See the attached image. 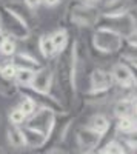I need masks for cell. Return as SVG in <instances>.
<instances>
[{
	"label": "cell",
	"mask_w": 137,
	"mask_h": 154,
	"mask_svg": "<svg viewBox=\"0 0 137 154\" xmlns=\"http://www.w3.org/2000/svg\"><path fill=\"white\" fill-rule=\"evenodd\" d=\"M125 40L116 32L105 29V28H99L96 26V29L91 34V51L97 56H100L103 59H108L114 54H119L120 49L123 48Z\"/></svg>",
	"instance_id": "cell-1"
},
{
	"label": "cell",
	"mask_w": 137,
	"mask_h": 154,
	"mask_svg": "<svg viewBox=\"0 0 137 154\" xmlns=\"http://www.w3.org/2000/svg\"><path fill=\"white\" fill-rule=\"evenodd\" d=\"M96 26L109 29L119 34L123 40H126V38L135 35V14L132 11H128L117 16H100Z\"/></svg>",
	"instance_id": "cell-2"
},
{
	"label": "cell",
	"mask_w": 137,
	"mask_h": 154,
	"mask_svg": "<svg viewBox=\"0 0 137 154\" xmlns=\"http://www.w3.org/2000/svg\"><path fill=\"white\" fill-rule=\"evenodd\" d=\"M100 17L99 8L90 6L83 3L82 0H72L66 8V20L69 25L79 28H91L97 25V20Z\"/></svg>",
	"instance_id": "cell-3"
},
{
	"label": "cell",
	"mask_w": 137,
	"mask_h": 154,
	"mask_svg": "<svg viewBox=\"0 0 137 154\" xmlns=\"http://www.w3.org/2000/svg\"><path fill=\"white\" fill-rule=\"evenodd\" d=\"M0 29L6 35L17 42H26L32 34V29L23 20H20L14 12L9 11L5 5H0Z\"/></svg>",
	"instance_id": "cell-4"
},
{
	"label": "cell",
	"mask_w": 137,
	"mask_h": 154,
	"mask_svg": "<svg viewBox=\"0 0 137 154\" xmlns=\"http://www.w3.org/2000/svg\"><path fill=\"white\" fill-rule=\"evenodd\" d=\"M56 117H57V112H54L53 109H49V108H37V111L26 119V122H25L23 126L42 133L43 136H46V140H48L49 136H51L53 128H54Z\"/></svg>",
	"instance_id": "cell-5"
},
{
	"label": "cell",
	"mask_w": 137,
	"mask_h": 154,
	"mask_svg": "<svg viewBox=\"0 0 137 154\" xmlns=\"http://www.w3.org/2000/svg\"><path fill=\"white\" fill-rule=\"evenodd\" d=\"M113 86H114V82L109 74V69L103 66H96L88 77V89L85 91V94L106 93Z\"/></svg>",
	"instance_id": "cell-6"
},
{
	"label": "cell",
	"mask_w": 137,
	"mask_h": 154,
	"mask_svg": "<svg viewBox=\"0 0 137 154\" xmlns=\"http://www.w3.org/2000/svg\"><path fill=\"white\" fill-rule=\"evenodd\" d=\"M109 74L113 77L116 86L122 89H134L135 88V69L129 68L122 62H116L109 66Z\"/></svg>",
	"instance_id": "cell-7"
},
{
	"label": "cell",
	"mask_w": 137,
	"mask_h": 154,
	"mask_svg": "<svg viewBox=\"0 0 137 154\" xmlns=\"http://www.w3.org/2000/svg\"><path fill=\"white\" fill-rule=\"evenodd\" d=\"M31 89L42 94H51L54 88V69L53 65H43L34 71L32 80L29 85Z\"/></svg>",
	"instance_id": "cell-8"
},
{
	"label": "cell",
	"mask_w": 137,
	"mask_h": 154,
	"mask_svg": "<svg viewBox=\"0 0 137 154\" xmlns=\"http://www.w3.org/2000/svg\"><path fill=\"white\" fill-rule=\"evenodd\" d=\"M102 136H99L96 131H93L88 126H82L76 131V143L82 151H94L97 149L99 143L102 142Z\"/></svg>",
	"instance_id": "cell-9"
},
{
	"label": "cell",
	"mask_w": 137,
	"mask_h": 154,
	"mask_svg": "<svg viewBox=\"0 0 137 154\" xmlns=\"http://www.w3.org/2000/svg\"><path fill=\"white\" fill-rule=\"evenodd\" d=\"M113 116L116 119L120 117H135V94H126L111 103Z\"/></svg>",
	"instance_id": "cell-10"
},
{
	"label": "cell",
	"mask_w": 137,
	"mask_h": 154,
	"mask_svg": "<svg viewBox=\"0 0 137 154\" xmlns=\"http://www.w3.org/2000/svg\"><path fill=\"white\" fill-rule=\"evenodd\" d=\"M14 65L17 66V69H29V71H37L40 66H43V63L37 59L34 54L28 53L26 49H17V53L9 59Z\"/></svg>",
	"instance_id": "cell-11"
},
{
	"label": "cell",
	"mask_w": 137,
	"mask_h": 154,
	"mask_svg": "<svg viewBox=\"0 0 137 154\" xmlns=\"http://www.w3.org/2000/svg\"><path fill=\"white\" fill-rule=\"evenodd\" d=\"M132 0H103V3L99 8V12L100 16H117L132 11Z\"/></svg>",
	"instance_id": "cell-12"
},
{
	"label": "cell",
	"mask_w": 137,
	"mask_h": 154,
	"mask_svg": "<svg viewBox=\"0 0 137 154\" xmlns=\"http://www.w3.org/2000/svg\"><path fill=\"white\" fill-rule=\"evenodd\" d=\"M5 6H6L9 11L14 12V14H16L20 20H23V22L32 29V22L35 20V12L31 11L26 5L22 2V0H11V2L5 3Z\"/></svg>",
	"instance_id": "cell-13"
},
{
	"label": "cell",
	"mask_w": 137,
	"mask_h": 154,
	"mask_svg": "<svg viewBox=\"0 0 137 154\" xmlns=\"http://www.w3.org/2000/svg\"><path fill=\"white\" fill-rule=\"evenodd\" d=\"M22 133H23V137H25V145H26V148L39 149V148H42V146H45L48 143L46 136H43L42 133L35 131V130L22 126Z\"/></svg>",
	"instance_id": "cell-14"
},
{
	"label": "cell",
	"mask_w": 137,
	"mask_h": 154,
	"mask_svg": "<svg viewBox=\"0 0 137 154\" xmlns=\"http://www.w3.org/2000/svg\"><path fill=\"white\" fill-rule=\"evenodd\" d=\"M86 126L91 128L93 131H96L99 136H106V133L109 131V128H111V120L106 117L105 114L102 112H96L93 114L91 117L88 119V123H86Z\"/></svg>",
	"instance_id": "cell-15"
},
{
	"label": "cell",
	"mask_w": 137,
	"mask_h": 154,
	"mask_svg": "<svg viewBox=\"0 0 137 154\" xmlns=\"http://www.w3.org/2000/svg\"><path fill=\"white\" fill-rule=\"evenodd\" d=\"M35 46H37V51L40 53V56L45 59V60H54V57L57 56L56 49H54V45L49 38V34H42L35 42Z\"/></svg>",
	"instance_id": "cell-16"
},
{
	"label": "cell",
	"mask_w": 137,
	"mask_h": 154,
	"mask_svg": "<svg viewBox=\"0 0 137 154\" xmlns=\"http://www.w3.org/2000/svg\"><path fill=\"white\" fill-rule=\"evenodd\" d=\"M49 38H51V42L54 45V49H56L57 54H60L62 51H65L68 48V45L71 43L69 34H68V31L65 28H57L53 32H49Z\"/></svg>",
	"instance_id": "cell-17"
},
{
	"label": "cell",
	"mask_w": 137,
	"mask_h": 154,
	"mask_svg": "<svg viewBox=\"0 0 137 154\" xmlns=\"http://www.w3.org/2000/svg\"><path fill=\"white\" fill-rule=\"evenodd\" d=\"M6 139H8V143L11 148H14V149L26 148V145H25V137L22 133V126H12L11 125L6 131Z\"/></svg>",
	"instance_id": "cell-18"
},
{
	"label": "cell",
	"mask_w": 137,
	"mask_h": 154,
	"mask_svg": "<svg viewBox=\"0 0 137 154\" xmlns=\"http://www.w3.org/2000/svg\"><path fill=\"white\" fill-rule=\"evenodd\" d=\"M117 134L135 136V117H120L116 122Z\"/></svg>",
	"instance_id": "cell-19"
},
{
	"label": "cell",
	"mask_w": 137,
	"mask_h": 154,
	"mask_svg": "<svg viewBox=\"0 0 137 154\" xmlns=\"http://www.w3.org/2000/svg\"><path fill=\"white\" fill-rule=\"evenodd\" d=\"M17 40H14L12 37L6 35L2 42H0V56L2 57H6V59H11L12 56H14L17 53Z\"/></svg>",
	"instance_id": "cell-20"
},
{
	"label": "cell",
	"mask_w": 137,
	"mask_h": 154,
	"mask_svg": "<svg viewBox=\"0 0 137 154\" xmlns=\"http://www.w3.org/2000/svg\"><path fill=\"white\" fill-rule=\"evenodd\" d=\"M17 94H19V88L16 86V83L11 80H6L0 74V96H3L6 99H12Z\"/></svg>",
	"instance_id": "cell-21"
},
{
	"label": "cell",
	"mask_w": 137,
	"mask_h": 154,
	"mask_svg": "<svg viewBox=\"0 0 137 154\" xmlns=\"http://www.w3.org/2000/svg\"><path fill=\"white\" fill-rule=\"evenodd\" d=\"M17 106L23 111V114L26 116V117H29V116H32L35 111H37V103L28 96H25V94H20V100H19V103Z\"/></svg>",
	"instance_id": "cell-22"
},
{
	"label": "cell",
	"mask_w": 137,
	"mask_h": 154,
	"mask_svg": "<svg viewBox=\"0 0 137 154\" xmlns=\"http://www.w3.org/2000/svg\"><path fill=\"white\" fill-rule=\"evenodd\" d=\"M32 75H34V71H29V69H17L16 77H14L16 86L17 88L29 86L31 85V80H32Z\"/></svg>",
	"instance_id": "cell-23"
},
{
	"label": "cell",
	"mask_w": 137,
	"mask_h": 154,
	"mask_svg": "<svg viewBox=\"0 0 137 154\" xmlns=\"http://www.w3.org/2000/svg\"><path fill=\"white\" fill-rule=\"evenodd\" d=\"M26 116L23 114V111L16 105L14 108H11L9 109V112H8V120H9V123L12 125V126H23L25 125V122H26Z\"/></svg>",
	"instance_id": "cell-24"
},
{
	"label": "cell",
	"mask_w": 137,
	"mask_h": 154,
	"mask_svg": "<svg viewBox=\"0 0 137 154\" xmlns=\"http://www.w3.org/2000/svg\"><path fill=\"white\" fill-rule=\"evenodd\" d=\"M16 72H17V66L11 60H6L5 63H0V74H2V77H5L6 80L14 82Z\"/></svg>",
	"instance_id": "cell-25"
},
{
	"label": "cell",
	"mask_w": 137,
	"mask_h": 154,
	"mask_svg": "<svg viewBox=\"0 0 137 154\" xmlns=\"http://www.w3.org/2000/svg\"><path fill=\"white\" fill-rule=\"evenodd\" d=\"M103 148H105V151H106L108 154H123V149H122V146H120V143H119L117 139H113V140H111V142H108Z\"/></svg>",
	"instance_id": "cell-26"
},
{
	"label": "cell",
	"mask_w": 137,
	"mask_h": 154,
	"mask_svg": "<svg viewBox=\"0 0 137 154\" xmlns=\"http://www.w3.org/2000/svg\"><path fill=\"white\" fill-rule=\"evenodd\" d=\"M22 2L26 5L31 11H34V12L42 6V0H22Z\"/></svg>",
	"instance_id": "cell-27"
},
{
	"label": "cell",
	"mask_w": 137,
	"mask_h": 154,
	"mask_svg": "<svg viewBox=\"0 0 137 154\" xmlns=\"http://www.w3.org/2000/svg\"><path fill=\"white\" fill-rule=\"evenodd\" d=\"M62 3V0H42V6L45 8H56Z\"/></svg>",
	"instance_id": "cell-28"
},
{
	"label": "cell",
	"mask_w": 137,
	"mask_h": 154,
	"mask_svg": "<svg viewBox=\"0 0 137 154\" xmlns=\"http://www.w3.org/2000/svg\"><path fill=\"white\" fill-rule=\"evenodd\" d=\"M83 3L90 5V6H94V8H100V5L103 3V0H82Z\"/></svg>",
	"instance_id": "cell-29"
},
{
	"label": "cell",
	"mask_w": 137,
	"mask_h": 154,
	"mask_svg": "<svg viewBox=\"0 0 137 154\" xmlns=\"http://www.w3.org/2000/svg\"><path fill=\"white\" fill-rule=\"evenodd\" d=\"M45 154H68L65 149H62V148H51L48 152H45Z\"/></svg>",
	"instance_id": "cell-30"
},
{
	"label": "cell",
	"mask_w": 137,
	"mask_h": 154,
	"mask_svg": "<svg viewBox=\"0 0 137 154\" xmlns=\"http://www.w3.org/2000/svg\"><path fill=\"white\" fill-rule=\"evenodd\" d=\"M94 154H108L105 151V148H99V149H94Z\"/></svg>",
	"instance_id": "cell-31"
},
{
	"label": "cell",
	"mask_w": 137,
	"mask_h": 154,
	"mask_svg": "<svg viewBox=\"0 0 137 154\" xmlns=\"http://www.w3.org/2000/svg\"><path fill=\"white\" fill-rule=\"evenodd\" d=\"M80 154H94V151H82Z\"/></svg>",
	"instance_id": "cell-32"
},
{
	"label": "cell",
	"mask_w": 137,
	"mask_h": 154,
	"mask_svg": "<svg viewBox=\"0 0 137 154\" xmlns=\"http://www.w3.org/2000/svg\"><path fill=\"white\" fill-rule=\"evenodd\" d=\"M0 154H2V152H0Z\"/></svg>",
	"instance_id": "cell-33"
}]
</instances>
